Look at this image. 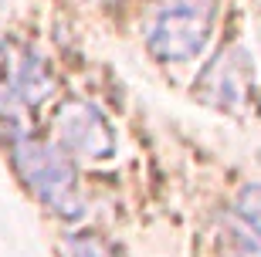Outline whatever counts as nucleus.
<instances>
[{
	"mask_svg": "<svg viewBox=\"0 0 261 257\" xmlns=\"http://www.w3.org/2000/svg\"><path fill=\"white\" fill-rule=\"evenodd\" d=\"M14 166L20 180L31 186V193L41 203H48L58 217H78L82 213V190H78L75 169L61 156V149L20 135L14 139Z\"/></svg>",
	"mask_w": 261,
	"mask_h": 257,
	"instance_id": "1",
	"label": "nucleus"
},
{
	"mask_svg": "<svg viewBox=\"0 0 261 257\" xmlns=\"http://www.w3.org/2000/svg\"><path fill=\"white\" fill-rule=\"evenodd\" d=\"M214 27V0H163L149 27V48L163 61H190Z\"/></svg>",
	"mask_w": 261,
	"mask_h": 257,
	"instance_id": "2",
	"label": "nucleus"
},
{
	"mask_svg": "<svg viewBox=\"0 0 261 257\" xmlns=\"http://www.w3.org/2000/svg\"><path fill=\"white\" fill-rule=\"evenodd\" d=\"M251 75H254L251 58L244 54L241 44H234V48L221 51V54L207 65V71H203L200 88H197V92H200L203 102H211V105H217V108L234 112V108H241V105L248 102Z\"/></svg>",
	"mask_w": 261,
	"mask_h": 257,
	"instance_id": "3",
	"label": "nucleus"
},
{
	"mask_svg": "<svg viewBox=\"0 0 261 257\" xmlns=\"http://www.w3.org/2000/svg\"><path fill=\"white\" fill-rule=\"evenodd\" d=\"M58 135L61 146L78 156H92V159H106L116 149V135L109 129L106 115L88 102H68L58 112Z\"/></svg>",
	"mask_w": 261,
	"mask_h": 257,
	"instance_id": "4",
	"label": "nucleus"
},
{
	"mask_svg": "<svg viewBox=\"0 0 261 257\" xmlns=\"http://www.w3.org/2000/svg\"><path fill=\"white\" fill-rule=\"evenodd\" d=\"M227 240L238 257H261V186L241 193Z\"/></svg>",
	"mask_w": 261,
	"mask_h": 257,
	"instance_id": "5",
	"label": "nucleus"
},
{
	"mask_svg": "<svg viewBox=\"0 0 261 257\" xmlns=\"http://www.w3.org/2000/svg\"><path fill=\"white\" fill-rule=\"evenodd\" d=\"M17 88L20 95L28 98L31 105H38L41 98L51 92V78L44 75V68H41V61H34V58H28L24 61V68H20V78H17Z\"/></svg>",
	"mask_w": 261,
	"mask_h": 257,
	"instance_id": "6",
	"label": "nucleus"
},
{
	"mask_svg": "<svg viewBox=\"0 0 261 257\" xmlns=\"http://www.w3.org/2000/svg\"><path fill=\"white\" fill-rule=\"evenodd\" d=\"M61 254L65 257H119L112 247H106L98 237H88V234H82V237H68L65 244H61Z\"/></svg>",
	"mask_w": 261,
	"mask_h": 257,
	"instance_id": "7",
	"label": "nucleus"
}]
</instances>
